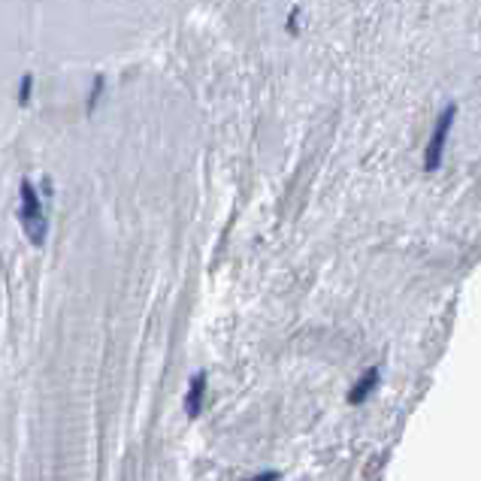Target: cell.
Instances as JSON below:
<instances>
[{
	"label": "cell",
	"mask_w": 481,
	"mask_h": 481,
	"mask_svg": "<svg viewBox=\"0 0 481 481\" xmlns=\"http://www.w3.org/2000/svg\"><path fill=\"white\" fill-rule=\"evenodd\" d=\"M19 194H21L19 218H21L24 236H28L37 248H43V245H46V234H49V221H46V212H43V203H40V194H37L34 182L21 179Z\"/></svg>",
	"instance_id": "6da1fadb"
},
{
	"label": "cell",
	"mask_w": 481,
	"mask_h": 481,
	"mask_svg": "<svg viewBox=\"0 0 481 481\" xmlns=\"http://www.w3.org/2000/svg\"><path fill=\"white\" fill-rule=\"evenodd\" d=\"M454 115H457V106H445V112L439 115L436 128H433V137L424 148V170L427 173H436L442 167V155H445V143H448V134H451V124H454Z\"/></svg>",
	"instance_id": "7a4b0ae2"
},
{
	"label": "cell",
	"mask_w": 481,
	"mask_h": 481,
	"mask_svg": "<svg viewBox=\"0 0 481 481\" xmlns=\"http://www.w3.org/2000/svg\"><path fill=\"white\" fill-rule=\"evenodd\" d=\"M203 396H206V372H197L191 378V387H188V396H185V414L188 418H197L203 412Z\"/></svg>",
	"instance_id": "3957f363"
},
{
	"label": "cell",
	"mask_w": 481,
	"mask_h": 481,
	"mask_svg": "<svg viewBox=\"0 0 481 481\" xmlns=\"http://www.w3.org/2000/svg\"><path fill=\"white\" fill-rule=\"evenodd\" d=\"M376 387H378V367H372L367 376H363L358 385L351 387V394H348V403H351V405H360L372 391H376Z\"/></svg>",
	"instance_id": "277c9868"
},
{
	"label": "cell",
	"mask_w": 481,
	"mask_h": 481,
	"mask_svg": "<svg viewBox=\"0 0 481 481\" xmlns=\"http://www.w3.org/2000/svg\"><path fill=\"white\" fill-rule=\"evenodd\" d=\"M30 91H34V73H24L19 82V103L28 106L30 103Z\"/></svg>",
	"instance_id": "5b68a950"
},
{
	"label": "cell",
	"mask_w": 481,
	"mask_h": 481,
	"mask_svg": "<svg viewBox=\"0 0 481 481\" xmlns=\"http://www.w3.org/2000/svg\"><path fill=\"white\" fill-rule=\"evenodd\" d=\"M100 94H103V76H94V85H91V94H88V112H94Z\"/></svg>",
	"instance_id": "8992f818"
},
{
	"label": "cell",
	"mask_w": 481,
	"mask_h": 481,
	"mask_svg": "<svg viewBox=\"0 0 481 481\" xmlns=\"http://www.w3.org/2000/svg\"><path fill=\"white\" fill-rule=\"evenodd\" d=\"M300 30V21H297V12H291V19H288V34H297Z\"/></svg>",
	"instance_id": "52a82bcc"
},
{
	"label": "cell",
	"mask_w": 481,
	"mask_h": 481,
	"mask_svg": "<svg viewBox=\"0 0 481 481\" xmlns=\"http://www.w3.org/2000/svg\"><path fill=\"white\" fill-rule=\"evenodd\" d=\"M258 478H261V481H276V478H279V472H261Z\"/></svg>",
	"instance_id": "ba28073f"
}]
</instances>
